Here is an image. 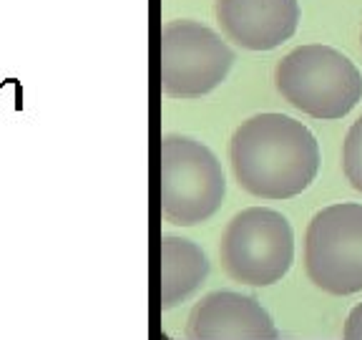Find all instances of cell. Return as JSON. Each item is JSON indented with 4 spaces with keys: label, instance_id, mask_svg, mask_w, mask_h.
<instances>
[{
    "label": "cell",
    "instance_id": "obj_3",
    "mask_svg": "<svg viewBox=\"0 0 362 340\" xmlns=\"http://www.w3.org/2000/svg\"><path fill=\"white\" fill-rule=\"evenodd\" d=\"M226 181L216 157L189 136L161 142V212L171 225L194 227L214 217Z\"/></svg>",
    "mask_w": 362,
    "mask_h": 340
},
{
    "label": "cell",
    "instance_id": "obj_5",
    "mask_svg": "<svg viewBox=\"0 0 362 340\" xmlns=\"http://www.w3.org/2000/svg\"><path fill=\"white\" fill-rule=\"evenodd\" d=\"M305 267L325 293L362 290V204H332L312 217L305 239Z\"/></svg>",
    "mask_w": 362,
    "mask_h": 340
},
{
    "label": "cell",
    "instance_id": "obj_7",
    "mask_svg": "<svg viewBox=\"0 0 362 340\" xmlns=\"http://www.w3.org/2000/svg\"><path fill=\"white\" fill-rule=\"evenodd\" d=\"M216 21L242 48L272 51L297 30L300 0H216Z\"/></svg>",
    "mask_w": 362,
    "mask_h": 340
},
{
    "label": "cell",
    "instance_id": "obj_8",
    "mask_svg": "<svg viewBox=\"0 0 362 340\" xmlns=\"http://www.w3.org/2000/svg\"><path fill=\"white\" fill-rule=\"evenodd\" d=\"M187 335L194 340H277L279 330L255 298L224 290L194 305Z\"/></svg>",
    "mask_w": 362,
    "mask_h": 340
},
{
    "label": "cell",
    "instance_id": "obj_11",
    "mask_svg": "<svg viewBox=\"0 0 362 340\" xmlns=\"http://www.w3.org/2000/svg\"><path fill=\"white\" fill-rule=\"evenodd\" d=\"M23 108V89L16 79L0 81V111H21Z\"/></svg>",
    "mask_w": 362,
    "mask_h": 340
},
{
    "label": "cell",
    "instance_id": "obj_10",
    "mask_svg": "<svg viewBox=\"0 0 362 340\" xmlns=\"http://www.w3.org/2000/svg\"><path fill=\"white\" fill-rule=\"evenodd\" d=\"M342 169L357 192H362V116L350 126L342 144Z\"/></svg>",
    "mask_w": 362,
    "mask_h": 340
},
{
    "label": "cell",
    "instance_id": "obj_4",
    "mask_svg": "<svg viewBox=\"0 0 362 340\" xmlns=\"http://www.w3.org/2000/svg\"><path fill=\"white\" fill-rule=\"evenodd\" d=\"M219 255L232 280L267 288L279 283L292 267L294 232L279 212L249 207L226 225Z\"/></svg>",
    "mask_w": 362,
    "mask_h": 340
},
{
    "label": "cell",
    "instance_id": "obj_6",
    "mask_svg": "<svg viewBox=\"0 0 362 340\" xmlns=\"http://www.w3.org/2000/svg\"><path fill=\"white\" fill-rule=\"evenodd\" d=\"M232 48L197 21H171L161 30V86L166 96L199 98L226 79Z\"/></svg>",
    "mask_w": 362,
    "mask_h": 340
},
{
    "label": "cell",
    "instance_id": "obj_2",
    "mask_svg": "<svg viewBox=\"0 0 362 340\" xmlns=\"http://www.w3.org/2000/svg\"><path fill=\"white\" fill-rule=\"evenodd\" d=\"M274 84L282 98L312 119H342L362 98V74L329 45H300L277 63Z\"/></svg>",
    "mask_w": 362,
    "mask_h": 340
},
{
    "label": "cell",
    "instance_id": "obj_12",
    "mask_svg": "<svg viewBox=\"0 0 362 340\" xmlns=\"http://www.w3.org/2000/svg\"><path fill=\"white\" fill-rule=\"evenodd\" d=\"M342 335H345L347 340H362V302L357 307H352V312L347 315Z\"/></svg>",
    "mask_w": 362,
    "mask_h": 340
},
{
    "label": "cell",
    "instance_id": "obj_9",
    "mask_svg": "<svg viewBox=\"0 0 362 340\" xmlns=\"http://www.w3.org/2000/svg\"><path fill=\"white\" fill-rule=\"evenodd\" d=\"M161 310H171L199 288L209 275V260L189 239H161Z\"/></svg>",
    "mask_w": 362,
    "mask_h": 340
},
{
    "label": "cell",
    "instance_id": "obj_1",
    "mask_svg": "<svg viewBox=\"0 0 362 340\" xmlns=\"http://www.w3.org/2000/svg\"><path fill=\"white\" fill-rule=\"evenodd\" d=\"M239 187L262 199L302 194L320 171V144L302 121L284 113L247 119L229 144Z\"/></svg>",
    "mask_w": 362,
    "mask_h": 340
}]
</instances>
